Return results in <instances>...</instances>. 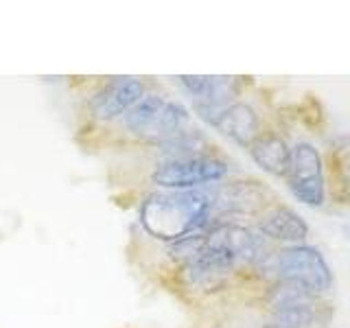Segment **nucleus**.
Listing matches in <instances>:
<instances>
[{"instance_id": "20e7f679", "label": "nucleus", "mask_w": 350, "mask_h": 328, "mask_svg": "<svg viewBox=\"0 0 350 328\" xmlns=\"http://www.w3.org/2000/svg\"><path fill=\"white\" fill-rule=\"evenodd\" d=\"M265 236L239 223H215L206 230V254L228 262L230 267L256 265L265 260Z\"/></svg>"}, {"instance_id": "9d476101", "label": "nucleus", "mask_w": 350, "mask_h": 328, "mask_svg": "<svg viewBox=\"0 0 350 328\" xmlns=\"http://www.w3.org/2000/svg\"><path fill=\"white\" fill-rule=\"evenodd\" d=\"M167 105V98L158 92H145V96L140 98L136 105H131L127 112L123 114V125L131 136L147 142V136L151 127L156 125V120L160 112Z\"/></svg>"}, {"instance_id": "4468645a", "label": "nucleus", "mask_w": 350, "mask_h": 328, "mask_svg": "<svg viewBox=\"0 0 350 328\" xmlns=\"http://www.w3.org/2000/svg\"><path fill=\"white\" fill-rule=\"evenodd\" d=\"M262 328H287V326H278V324H267V326H262Z\"/></svg>"}, {"instance_id": "39448f33", "label": "nucleus", "mask_w": 350, "mask_h": 328, "mask_svg": "<svg viewBox=\"0 0 350 328\" xmlns=\"http://www.w3.org/2000/svg\"><path fill=\"white\" fill-rule=\"evenodd\" d=\"M289 191L298 202L311 208H320L326 200L324 162L317 147L311 142H298L291 147L289 171L284 175Z\"/></svg>"}, {"instance_id": "423d86ee", "label": "nucleus", "mask_w": 350, "mask_h": 328, "mask_svg": "<svg viewBox=\"0 0 350 328\" xmlns=\"http://www.w3.org/2000/svg\"><path fill=\"white\" fill-rule=\"evenodd\" d=\"M145 96L140 77H112L88 98V112L96 123H112Z\"/></svg>"}, {"instance_id": "f03ea898", "label": "nucleus", "mask_w": 350, "mask_h": 328, "mask_svg": "<svg viewBox=\"0 0 350 328\" xmlns=\"http://www.w3.org/2000/svg\"><path fill=\"white\" fill-rule=\"evenodd\" d=\"M278 280L295 282L315 295L333 289V271L324 260L322 251L311 245H289L269 256Z\"/></svg>"}, {"instance_id": "0eeeda50", "label": "nucleus", "mask_w": 350, "mask_h": 328, "mask_svg": "<svg viewBox=\"0 0 350 328\" xmlns=\"http://www.w3.org/2000/svg\"><path fill=\"white\" fill-rule=\"evenodd\" d=\"M258 232L271 241L300 245L309 236V226H306V221L293 208L282 204H271L258 213Z\"/></svg>"}, {"instance_id": "ddd939ff", "label": "nucleus", "mask_w": 350, "mask_h": 328, "mask_svg": "<svg viewBox=\"0 0 350 328\" xmlns=\"http://www.w3.org/2000/svg\"><path fill=\"white\" fill-rule=\"evenodd\" d=\"M271 315H273V324L287 328H309L317 322V309H293V311H280Z\"/></svg>"}, {"instance_id": "9b49d317", "label": "nucleus", "mask_w": 350, "mask_h": 328, "mask_svg": "<svg viewBox=\"0 0 350 328\" xmlns=\"http://www.w3.org/2000/svg\"><path fill=\"white\" fill-rule=\"evenodd\" d=\"M317 302H320V295L287 280H276L265 293V304L269 306L271 313L293 309H317Z\"/></svg>"}, {"instance_id": "f257e3e1", "label": "nucleus", "mask_w": 350, "mask_h": 328, "mask_svg": "<svg viewBox=\"0 0 350 328\" xmlns=\"http://www.w3.org/2000/svg\"><path fill=\"white\" fill-rule=\"evenodd\" d=\"M213 191H158L140 204V223L160 241H178L211 226Z\"/></svg>"}, {"instance_id": "6e6552de", "label": "nucleus", "mask_w": 350, "mask_h": 328, "mask_svg": "<svg viewBox=\"0 0 350 328\" xmlns=\"http://www.w3.org/2000/svg\"><path fill=\"white\" fill-rule=\"evenodd\" d=\"M213 127H217L224 136H228L230 140H234L237 145L245 147V149H250L252 142L262 134L260 118L256 114V109L247 103H241V101L226 107L213 123Z\"/></svg>"}, {"instance_id": "7ed1b4c3", "label": "nucleus", "mask_w": 350, "mask_h": 328, "mask_svg": "<svg viewBox=\"0 0 350 328\" xmlns=\"http://www.w3.org/2000/svg\"><path fill=\"white\" fill-rule=\"evenodd\" d=\"M228 173L230 164L224 158L206 153V156L195 158L160 160L153 167L149 180L164 191H193L211 182L224 180Z\"/></svg>"}, {"instance_id": "2eb2a0df", "label": "nucleus", "mask_w": 350, "mask_h": 328, "mask_svg": "<svg viewBox=\"0 0 350 328\" xmlns=\"http://www.w3.org/2000/svg\"><path fill=\"white\" fill-rule=\"evenodd\" d=\"M348 171H350V160H348Z\"/></svg>"}, {"instance_id": "1a4fd4ad", "label": "nucleus", "mask_w": 350, "mask_h": 328, "mask_svg": "<svg viewBox=\"0 0 350 328\" xmlns=\"http://www.w3.org/2000/svg\"><path fill=\"white\" fill-rule=\"evenodd\" d=\"M250 156L265 173L273 178H284L289 171V158L291 147L287 145L280 134L276 131H262V134L250 145Z\"/></svg>"}, {"instance_id": "f8f14e48", "label": "nucleus", "mask_w": 350, "mask_h": 328, "mask_svg": "<svg viewBox=\"0 0 350 328\" xmlns=\"http://www.w3.org/2000/svg\"><path fill=\"white\" fill-rule=\"evenodd\" d=\"M206 251V232H195V234H189V236H182L178 241H171L167 243V249H164V254H167L169 260H173L175 265H191L197 258H202Z\"/></svg>"}]
</instances>
